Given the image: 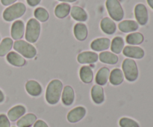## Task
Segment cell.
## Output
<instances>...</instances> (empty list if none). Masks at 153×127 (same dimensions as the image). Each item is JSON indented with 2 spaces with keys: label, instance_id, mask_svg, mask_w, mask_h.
Returning <instances> with one entry per match:
<instances>
[{
  "label": "cell",
  "instance_id": "obj_1",
  "mask_svg": "<svg viewBox=\"0 0 153 127\" xmlns=\"http://www.w3.org/2000/svg\"><path fill=\"white\" fill-rule=\"evenodd\" d=\"M63 91V83L59 80H52L48 84L46 91V100L50 105H55L59 102Z\"/></svg>",
  "mask_w": 153,
  "mask_h": 127
},
{
  "label": "cell",
  "instance_id": "obj_2",
  "mask_svg": "<svg viewBox=\"0 0 153 127\" xmlns=\"http://www.w3.org/2000/svg\"><path fill=\"white\" fill-rule=\"evenodd\" d=\"M26 10V7L22 2H17L7 7L3 12V18L7 22H11L23 16Z\"/></svg>",
  "mask_w": 153,
  "mask_h": 127
},
{
  "label": "cell",
  "instance_id": "obj_3",
  "mask_svg": "<svg viewBox=\"0 0 153 127\" xmlns=\"http://www.w3.org/2000/svg\"><path fill=\"white\" fill-rule=\"evenodd\" d=\"M40 22L36 19H30L25 29V40L30 43H36L40 37Z\"/></svg>",
  "mask_w": 153,
  "mask_h": 127
},
{
  "label": "cell",
  "instance_id": "obj_4",
  "mask_svg": "<svg viewBox=\"0 0 153 127\" xmlns=\"http://www.w3.org/2000/svg\"><path fill=\"white\" fill-rule=\"evenodd\" d=\"M122 68L124 76L128 81L134 82L137 80L139 72L137 63L134 59L129 58L124 59L122 64Z\"/></svg>",
  "mask_w": 153,
  "mask_h": 127
},
{
  "label": "cell",
  "instance_id": "obj_5",
  "mask_svg": "<svg viewBox=\"0 0 153 127\" xmlns=\"http://www.w3.org/2000/svg\"><path fill=\"white\" fill-rule=\"evenodd\" d=\"M13 48L27 59H32L37 55V50L34 46L24 40H16L13 44Z\"/></svg>",
  "mask_w": 153,
  "mask_h": 127
},
{
  "label": "cell",
  "instance_id": "obj_6",
  "mask_svg": "<svg viewBox=\"0 0 153 127\" xmlns=\"http://www.w3.org/2000/svg\"><path fill=\"white\" fill-rule=\"evenodd\" d=\"M105 4L108 12L113 20L118 22L123 19V9L118 0H106Z\"/></svg>",
  "mask_w": 153,
  "mask_h": 127
},
{
  "label": "cell",
  "instance_id": "obj_7",
  "mask_svg": "<svg viewBox=\"0 0 153 127\" xmlns=\"http://www.w3.org/2000/svg\"><path fill=\"white\" fill-rule=\"evenodd\" d=\"M134 16L137 23L140 25H145L148 22V10L143 4H137L134 7Z\"/></svg>",
  "mask_w": 153,
  "mask_h": 127
},
{
  "label": "cell",
  "instance_id": "obj_8",
  "mask_svg": "<svg viewBox=\"0 0 153 127\" xmlns=\"http://www.w3.org/2000/svg\"><path fill=\"white\" fill-rule=\"evenodd\" d=\"M86 109L83 106H78L72 109L71 111L69 112L67 114V118L70 123H75L80 121L81 120L85 117L86 115Z\"/></svg>",
  "mask_w": 153,
  "mask_h": 127
},
{
  "label": "cell",
  "instance_id": "obj_9",
  "mask_svg": "<svg viewBox=\"0 0 153 127\" xmlns=\"http://www.w3.org/2000/svg\"><path fill=\"white\" fill-rule=\"evenodd\" d=\"M124 56L133 59H142L144 57L145 52L141 48L137 46H126L123 50Z\"/></svg>",
  "mask_w": 153,
  "mask_h": 127
},
{
  "label": "cell",
  "instance_id": "obj_10",
  "mask_svg": "<svg viewBox=\"0 0 153 127\" xmlns=\"http://www.w3.org/2000/svg\"><path fill=\"white\" fill-rule=\"evenodd\" d=\"M99 56L93 51H84L77 57V61L80 64H92L98 61Z\"/></svg>",
  "mask_w": 153,
  "mask_h": 127
},
{
  "label": "cell",
  "instance_id": "obj_11",
  "mask_svg": "<svg viewBox=\"0 0 153 127\" xmlns=\"http://www.w3.org/2000/svg\"><path fill=\"white\" fill-rule=\"evenodd\" d=\"M25 32V25L22 21L16 20L11 26V37L13 40H19L22 38Z\"/></svg>",
  "mask_w": 153,
  "mask_h": 127
},
{
  "label": "cell",
  "instance_id": "obj_12",
  "mask_svg": "<svg viewBox=\"0 0 153 127\" xmlns=\"http://www.w3.org/2000/svg\"><path fill=\"white\" fill-rule=\"evenodd\" d=\"M61 100L62 103L67 106H71L75 100V92L73 88L70 86H66L63 89L61 94Z\"/></svg>",
  "mask_w": 153,
  "mask_h": 127
},
{
  "label": "cell",
  "instance_id": "obj_13",
  "mask_svg": "<svg viewBox=\"0 0 153 127\" xmlns=\"http://www.w3.org/2000/svg\"><path fill=\"white\" fill-rule=\"evenodd\" d=\"M111 46V40L108 38H98L91 43V48L95 51L107 50Z\"/></svg>",
  "mask_w": 153,
  "mask_h": 127
},
{
  "label": "cell",
  "instance_id": "obj_14",
  "mask_svg": "<svg viewBox=\"0 0 153 127\" xmlns=\"http://www.w3.org/2000/svg\"><path fill=\"white\" fill-rule=\"evenodd\" d=\"M25 90L28 95L32 97H38L42 93V86L35 80H28L25 84Z\"/></svg>",
  "mask_w": 153,
  "mask_h": 127
},
{
  "label": "cell",
  "instance_id": "obj_15",
  "mask_svg": "<svg viewBox=\"0 0 153 127\" xmlns=\"http://www.w3.org/2000/svg\"><path fill=\"white\" fill-rule=\"evenodd\" d=\"M7 60L10 65L16 67H22L26 63V61L23 57L14 51H10L7 54Z\"/></svg>",
  "mask_w": 153,
  "mask_h": 127
},
{
  "label": "cell",
  "instance_id": "obj_16",
  "mask_svg": "<svg viewBox=\"0 0 153 127\" xmlns=\"http://www.w3.org/2000/svg\"><path fill=\"white\" fill-rule=\"evenodd\" d=\"M26 109L22 105L15 106L7 112V117L10 121H16L25 115Z\"/></svg>",
  "mask_w": 153,
  "mask_h": 127
},
{
  "label": "cell",
  "instance_id": "obj_17",
  "mask_svg": "<svg viewBox=\"0 0 153 127\" xmlns=\"http://www.w3.org/2000/svg\"><path fill=\"white\" fill-rule=\"evenodd\" d=\"M100 27H101L102 31L106 34H114L117 30V26L115 22L112 20L111 18L105 17L102 19L100 22Z\"/></svg>",
  "mask_w": 153,
  "mask_h": 127
},
{
  "label": "cell",
  "instance_id": "obj_18",
  "mask_svg": "<svg viewBox=\"0 0 153 127\" xmlns=\"http://www.w3.org/2000/svg\"><path fill=\"white\" fill-rule=\"evenodd\" d=\"M91 98L96 104H102L105 101L103 88L99 85H95L91 89Z\"/></svg>",
  "mask_w": 153,
  "mask_h": 127
},
{
  "label": "cell",
  "instance_id": "obj_19",
  "mask_svg": "<svg viewBox=\"0 0 153 127\" xmlns=\"http://www.w3.org/2000/svg\"><path fill=\"white\" fill-rule=\"evenodd\" d=\"M110 76V71L106 67H102L100 68L96 75V83L99 86H105L108 83Z\"/></svg>",
  "mask_w": 153,
  "mask_h": 127
},
{
  "label": "cell",
  "instance_id": "obj_20",
  "mask_svg": "<svg viewBox=\"0 0 153 127\" xmlns=\"http://www.w3.org/2000/svg\"><path fill=\"white\" fill-rule=\"evenodd\" d=\"M118 28L122 32L129 33L137 31L139 25L138 23L134 20H124L119 24Z\"/></svg>",
  "mask_w": 153,
  "mask_h": 127
},
{
  "label": "cell",
  "instance_id": "obj_21",
  "mask_svg": "<svg viewBox=\"0 0 153 127\" xmlns=\"http://www.w3.org/2000/svg\"><path fill=\"white\" fill-rule=\"evenodd\" d=\"M70 13H71V16L75 20L79 21V22H85L88 17L86 11L82 7H79V6H73V7H71Z\"/></svg>",
  "mask_w": 153,
  "mask_h": 127
},
{
  "label": "cell",
  "instance_id": "obj_22",
  "mask_svg": "<svg viewBox=\"0 0 153 127\" xmlns=\"http://www.w3.org/2000/svg\"><path fill=\"white\" fill-rule=\"evenodd\" d=\"M88 34V28L83 23H77L74 26L75 37L79 41H84L87 39Z\"/></svg>",
  "mask_w": 153,
  "mask_h": 127
},
{
  "label": "cell",
  "instance_id": "obj_23",
  "mask_svg": "<svg viewBox=\"0 0 153 127\" xmlns=\"http://www.w3.org/2000/svg\"><path fill=\"white\" fill-rule=\"evenodd\" d=\"M37 121V116L32 113H29L18 120L16 125L18 127H31Z\"/></svg>",
  "mask_w": 153,
  "mask_h": 127
},
{
  "label": "cell",
  "instance_id": "obj_24",
  "mask_svg": "<svg viewBox=\"0 0 153 127\" xmlns=\"http://www.w3.org/2000/svg\"><path fill=\"white\" fill-rule=\"evenodd\" d=\"M99 58L102 62L109 65H115L119 61L117 55L109 51L102 52L99 56Z\"/></svg>",
  "mask_w": 153,
  "mask_h": 127
},
{
  "label": "cell",
  "instance_id": "obj_25",
  "mask_svg": "<svg viewBox=\"0 0 153 127\" xmlns=\"http://www.w3.org/2000/svg\"><path fill=\"white\" fill-rule=\"evenodd\" d=\"M79 76L80 79L84 83H91L94 79V73L90 66L85 65L80 68L79 71Z\"/></svg>",
  "mask_w": 153,
  "mask_h": 127
},
{
  "label": "cell",
  "instance_id": "obj_26",
  "mask_svg": "<svg viewBox=\"0 0 153 127\" xmlns=\"http://www.w3.org/2000/svg\"><path fill=\"white\" fill-rule=\"evenodd\" d=\"M123 72L120 68H114L110 72L109 80L113 86H119L123 82Z\"/></svg>",
  "mask_w": 153,
  "mask_h": 127
},
{
  "label": "cell",
  "instance_id": "obj_27",
  "mask_svg": "<svg viewBox=\"0 0 153 127\" xmlns=\"http://www.w3.org/2000/svg\"><path fill=\"white\" fill-rule=\"evenodd\" d=\"M71 7L68 3H61L56 6L55 9V14L59 19L65 18L70 14Z\"/></svg>",
  "mask_w": 153,
  "mask_h": 127
},
{
  "label": "cell",
  "instance_id": "obj_28",
  "mask_svg": "<svg viewBox=\"0 0 153 127\" xmlns=\"http://www.w3.org/2000/svg\"><path fill=\"white\" fill-rule=\"evenodd\" d=\"M124 48V40L121 37H116L111 43V49L115 54H119Z\"/></svg>",
  "mask_w": 153,
  "mask_h": 127
},
{
  "label": "cell",
  "instance_id": "obj_29",
  "mask_svg": "<svg viewBox=\"0 0 153 127\" xmlns=\"http://www.w3.org/2000/svg\"><path fill=\"white\" fill-rule=\"evenodd\" d=\"M126 40L128 44L136 46V45L141 44L144 40V37L140 33H131L127 36Z\"/></svg>",
  "mask_w": 153,
  "mask_h": 127
},
{
  "label": "cell",
  "instance_id": "obj_30",
  "mask_svg": "<svg viewBox=\"0 0 153 127\" xmlns=\"http://www.w3.org/2000/svg\"><path fill=\"white\" fill-rule=\"evenodd\" d=\"M13 40L10 38H4L0 43V57H4L9 53L13 47Z\"/></svg>",
  "mask_w": 153,
  "mask_h": 127
},
{
  "label": "cell",
  "instance_id": "obj_31",
  "mask_svg": "<svg viewBox=\"0 0 153 127\" xmlns=\"http://www.w3.org/2000/svg\"><path fill=\"white\" fill-rule=\"evenodd\" d=\"M34 15L37 20L40 21L42 22H46L49 17V12L46 9L41 7H39L35 9L34 12Z\"/></svg>",
  "mask_w": 153,
  "mask_h": 127
},
{
  "label": "cell",
  "instance_id": "obj_32",
  "mask_svg": "<svg viewBox=\"0 0 153 127\" xmlns=\"http://www.w3.org/2000/svg\"><path fill=\"white\" fill-rule=\"evenodd\" d=\"M119 124L120 127H140L137 121L128 117H122L120 120Z\"/></svg>",
  "mask_w": 153,
  "mask_h": 127
},
{
  "label": "cell",
  "instance_id": "obj_33",
  "mask_svg": "<svg viewBox=\"0 0 153 127\" xmlns=\"http://www.w3.org/2000/svg\"><path fill=\"white\" fill-rule=\"evenodd\" d=\"M10 120L4 114L0 115V127H10Z\"/></svg>",
  "mask_w": 153,
  "mask_h": 127
},
{
  "label": "cell",
  "instance_id": "obj_34",
  "mask_svg": "<svg viewBox=\"0 0 153 127\" xmlns=\"http://www.w3.org/2000/svg\"><path fill=\"white\" fill-rule=\"evenodd\" d=\"M34 127H49L47 123L42 120H38L34 123Z\"/></svg>",
  "mask_w": 153,
  "mask_h": 127
},
{
  "label": "cell",
  "instance_id": "obj_35",
  "mask_svg": "<svg viewBox=\"0 0 153 127\" xmlns=\"http://www.w3.org/2000/svg\"><path fill=\"white\" fill-rule=\"evenodd\" d=\"M27 3L29 4L31 7H34V6H37V4H39V3L40 2L41 0H26Z\"/></svg>",
  "mask_w": 153,
  "mask_h": 127
},
{
  "label": "cell",
  "instance_id": "obj_36",
  "mask_svg": "<svg viewBox=\"0 0 153 127\" xmlns=\"http://www.w3.org/2000/svg\"><path fill=\"white\" fill-rule=\"evenodd\" d=\"M16 1H17V0H1V2L3 5L7 6L10 5V4H13V3L16 2Z\"/></svg>",
  "mask_w": 153,
  "mask_h": 127
},
{
  "label": "cell",
  "instance_id": "obj_37",
  "mask_svg": "<svg viewBox=\"0 0 153 127\" xmlns=\"http://www.w3.org/2000/svg\"><path fill=\"white\" fill-rule=\"evenodd\" d=\"M4 100V95L3 92L0 90V103H2Z\"/></svg>",
  "mask_w": 153,
  "mask_h": 127
},
{
  "label": "cell",
  "instance_id": "obj_38",
  "mask_svg": "<svg viewBox=\"0 0 153 127\" xmlns=\"http://www.w3.org/2000/svg\"><path fill=\"white\" fill-rule=\"evenodd\" d=\"M147 3L150 6L151 8L153 9V0H147Z\"/></svg>",
  "mask_w": 153,
  "mask_h": 127
},
{
  "label": "cell",
  "instance_id": "obj_39",
  "mask_svg": "<svg viewBox=\"0 0 153 127\" xmlns=\"http://www.w3.org/2000/svg\"><path fill=\"white\" fill-rule=\"evenodd\" d=\"M58 1H64V2H74L76 0H58Z\"/></svg>",
  "mask_w": 153,
  "mask_h": 127
}]
</instances>
